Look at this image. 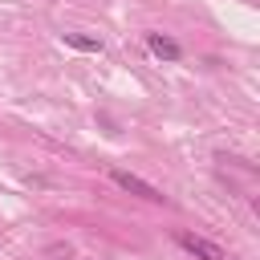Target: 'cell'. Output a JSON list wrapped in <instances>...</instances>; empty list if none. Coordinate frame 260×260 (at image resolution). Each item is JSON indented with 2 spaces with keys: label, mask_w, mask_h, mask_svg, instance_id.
Wrapping results in <instances>:
<instances>
[{
  "label": "cell",
  "mask_w": 260,
  "mask_h": 260,
  "mask_svg": "<svg viewBox=\"0 0 260 260\" xmlns=\"http://www.w3.org/2000/svg\"><path fill=\"white\" fill-rule=\"evenodd\" d=\"M110 179H114L122 191H130V195H138V199H146V203H162V191H158L154 183H146L142 175H130V171L114 167V171H110Z\"/></svg>",
  "instance_id": "cell-1"
},
{
  "label": "cell",
  "mask_w": 260,
  "mask_h": 260,
  "mask_svg": "<svg viewBox=\"0 0 260 260\" xmlns=\"http://www.w3.org/2000/svg\"><path fill=\"white\" fill-rule=\"evenodd\" d=\"M175 244L183 252H191L195 260H223V248L211 244V240H203V236H195V232H175Z\"/></svg>",
  "instance_id": "cell-2"
},
{
  "label": "cell",
  "mask_w": 260,
  "mask_h": 260,
  "mask_svg": "<svg viewBox=\"0 0 260 260\" xmlns=\"http://www.w3.org/2000/svg\"><path fill=\"white\" fill-rule=\"evenodd\" d=\"M146 45H150V53L162 57V61H179V57H183L179 41H171V37H162V32H146Z\"/></svg>",
  "instance_id": "cell-3"
},
{
  "label": "cell",
  "mask_w": 260,
  "mask_h": 260,
  "mask_svg": "<svg viewBox=\"0 0 260 260\" xmlns=\"http://www.w3.org/2000/svg\"><path fill=\"white\" fill-rule=\"evenodd\" d=\"M61 41L77 53H102V41L98 37H85V32H61Z\"/></svg>",
  "instance_id": "cell-4"
}]
</instances>
